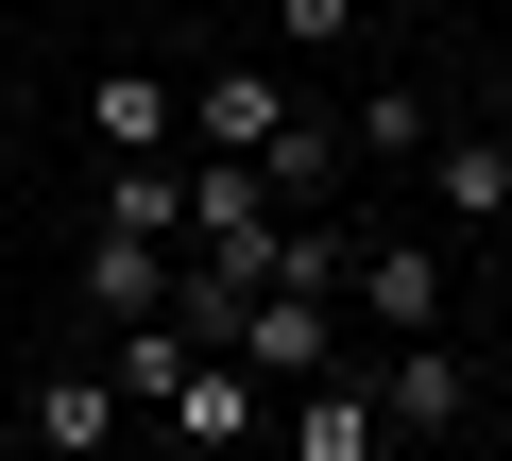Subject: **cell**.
I'll return each instance as SVG.
<instances>
[{
    "label": "cell",
    "mask_w": 512,
    "mask_h": 461,
    "mask_svg": "<svg viewBox=\"0 0 512 461\" xmlns=\"http://www.w3.org/2000/svg\"><path fill=\"white\" fill-rule=\"evenodd\" d=\"M120 444V376H35V461H103Z\"/></svg>",
    "instance_id": "9c48e42d"
},
{
    "label": "cell",
    "mask_w": 512,
    "mask_h": 461,
    "mask_svg": "<svg viewBox=\"0 0 512 461\" xmlns=\"http://www.w3.org/2000/svg\"><path fill=\"white\" fill-rule=\"evenodd\" d=\"M291 120H308V103H291V86H274V69H205V103H188V137H205V154H222V171H256V154H274V137H291Z\"/></svg>",
    "instance_id": "3957f363"
},
{
    "label": "cell",
    "mask_w": 512,
    "mask_h": 461,
    "mask_svg": "<svg viewBox=\"0 0 512 461\" xmlns=\"http://www.w3.org/2000/svg\"><path fill=\"white\" fill-rule=\"evenodd\" d=\"M188 274H239V291L274 274V188H256V171H222V154L188 171Z\"/></svg>",
    "instance_id": "7a4b0ae2"
},
{
    "label": "cell",
    "mask_w": 512,
    "mask_h": 461,
    "mask_svg": "<svg viewBox=\"0 0 512 461\" xmlns=\"http://www.w3.org/2000/svg\"><path fill=\"white\" fill-rule=\"evenodd\" d=\"M69 291H86L103 325H171V257H154V240H86V274H69Z\"/></svg>",
    "instance_id": "ba28073f"
},
{
    "label": "cell",
    "mask_w": 512,
    "mask_h": 461,
    "mask_svg": "<svg viewBox=\"0 0 512 461\" xmlns=\"http://www.w3.org/2000/svg\"><path fill=\"white\" fill-rule=\"evenodd\" d=\"M359 18H376V0H274V35H291V52H342Z\"/></svg>",
    "instance_id": "5bb4252c"
},
{
    "label": "cell",
    "mask_w": 512,
    "mask_h": 461,
    "mask_svg": "<svg viewBox=\"0 0 512 461\" xmlns=\"http://www.w3.org/2000/svg\"><path fill=\"white\" fill-rule=\"evenodd\" d=\"M154 410H171V444H256V427H274V393H256L239 359H188Z\"/></svg>",
    "instance_id": "5b68a950"
},
{
    "label": "cell",
    "mask_w": 512,
    "mask_h": 461,
    "mask_svg": "<svg viewBox=\"0 0 512 461\" xmlns=\"http://www.w3.org/2000/svg\"><path fill=\"white\" fill-rule=\"evenodd\" d=\"M222 359H239L256 393H308V376H342V291H256V308L222 325Z\"/></svg>",
    "instance_id": "6da1fadb"
},
{
    "label": "cell",
    "mask_w": 512,
    "mask_h": 461,
    "mask_svg": "<svg viewBox=\"0 0 512 461\" xmlns=\"http://www.w3.org/2000/svg\"><path fill=\"white\" fill-rule=\"evenodd\" d=\"M461 410H478L461 342H393V359H376V427H461Z\"/></svg>",
    "instance_id": "8992f818"
},
{
    "label": "cell",
    "mask_w": 512,
    "mask_h": 461,
    "mask_svg": "<svg viewBox=\"0 0 512 461\" xmlns=\"http://www.w3.org/2000/svg\"><path fill=\"white\" fill-rule=\"evenodd\" d=\"M342 308H376L393 342H444V257H427V240H376V257L342 274Z\"/></svg>",
    "instance_id": "277c9868"
},
{
    "label": "cell",
    "mask_w": 512,
    "mask_h": 461,
    "mask_svg": "<svg viewBox=\"0 0 512 461\" xmlns=\"http://www.w3.org/2000/svg\"><path fill=\"white\" fill-rule=\"evenodd\" d=\"M256 188H274V222H291V205H325V188H342V137H325V120H291L274 154H256Z\"/></svg>",
    "instance_id": "4fadbf2b"
},
{
    "label": "cell",
    "mask_w": 512,
    "mask_h": 461,
    "mask_svg": "<svg viewBox=\"0 0 512 461\" xmlns=\"http://www.w3.org/2000/svg\"><path fill=\"white\" fill-rule=\"evenodd\" d=\"M86 137H103V171L154 154V137H171V86H154V69H103V86H86Z\"/></svg>",
    "instance_id": "8fae6325"
},
{
    "label": "cell",
    "mask_w": 512,
    "mask_h": 461,
    "mask_svg": "<svg viewBox=\"0 0 512 461\" xmlns=\"http://www.w3.org/2000/svg\"><path fill=\"white\" fill-rule=\"evenodd\" d=\"M103 240H154V257L188 240V171H171V154H120V171H103Z\"/></svg>",
    "instance_id": "52a82bcc"
},
{
    "label": "cell",
    "mask_w": 512,
    "mask_h": 461,
    "mask_svg": "<svg viewBox=\"0 0 512 461\" xmlns=\"http://www.w3.org/2000/svg\"><path fill=\"white\" fill-rule=\"evenodd\" d=\"M291 444H308V461H376V444H393V427H376V376H308Z\"/></svg>",
    "instance_id": "30bf717a"
},
{
    "label": "cell",
    "mask_w": 512,
    "mask_h": 461,
    "mask_svg": "<svg viewBox=\"0 0 512 461\" xmlns=\"http://www.w3.org/2000/svg\"><path fill=\"white\" fill-rule=\"evenodd\" d=\"M444 171V222H512V137H427Z\"/></svg>",
    "instance_id": "7c38bea8"
}]
</instances>
